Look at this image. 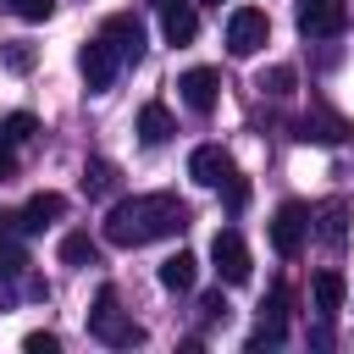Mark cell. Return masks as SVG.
Here are the masks:
<instances>
[{
    "label": "cell",
    "mask_w": 354,
    "mask_h": 354,
    "mask_svg": "<svg viewBox=\"0 0 354 354\" xmlns=\"http://www.w3.org/2000/svg\"><path fill=\"white\" fill-rule=\"evenodd\" d=\"M227 205H232V210H243V205H249V188H243V183H238V177H232V183H227Z\"/></svg>",
    "instance_id": "obj_27"
},
{
    "label": "cell",
    "mask_w": 354,
    "mask_h": 354,
    "mask_svg": "<svg viewBox=\"0 0 354 354\" xmlns=\"http://www.w3.org/2000/svg\"><path fill=\"white\" fill-rule=\"evenodd\" d=\"M33 133H39V116H33V111H11V116L0 122V138H6V144H22V138H33Z\"/></svg>",
    "instance_id": "obj_20"
},
{
    "label": "cell",
    "mask_w": 354,
    "mask_h": 354,
    "mask_svg": "<svg viewBox=\"0 0 354 354\" xmlns=\"http://www.w3.org/2000/svg\"><path fill=\"white\" fill-rule=\"evenodd\" d=\"M11 227H17V221H11V216H0V277H17V271L28 266V249L11 238Z\"/></svg>",
    "instance_id": "obj_17"
},
{
    "label": "cell",
    "mask_w": 354,
    "mask_h": 354,
    "mask_svg": "<svg viewBox=\"0 0 354 354\" xmlns=\"http://www.w3.org/2000/svg\"><path fill=\"white\" fill-rule=\"evenodd\" d=\"M100 39H105L122 61H138V55H144V28H138V17H127V11H122V17H105Z\"/></svg>",
    "instance_id": "obj_11"
},
{
    "label": "cell",
    "mask_w": 354,
    "mask_h": 354,
    "mask_svg": "<svg viewBox=\"0 0 354 354\" xmlns=\"http://www.w3.org/2000/svg\"><path fill=\"white\" fill-rule=\"evenodd\" d=\"M260 88H266V94H293V66H271V72H260Z\"/></svg>",
    "instance_id": "obj_21"
},
{
    "label": "cell",
    "mask_w": 354,
    "mask_h": 354,
    "mask_svg": "<svg viewBox=\"0 0 354 354\" xmlns=\"http://www.w3.org/2000/svg\"><path fill=\"white\" fill-rule=\"evenodd\" d=\"M11 177H17V149L0 138V183H11Z\"/></svg>",
    "instance_id": "obj_26"
},
{
    "label": "cell",
    "mask_w": 354,
    "mask_h": 354,
    "mask_svg": "<svg viewBox=\"0 0 354 354\" xmlns=\"http://www.w3.org/2000/svg\"><path fill=\"white\" fill-rule=\"evenodd\" d=\"M138 138H144V144H166V138H171V111H166L160 100H149V105L138 111Z\"/></svg>",
    "instance_id": "obj_16"
},
{
    "label": "cell",
    "mask_w": 354,
    "mask_h": 354,
    "mask_svg": "<svg viewBox=\"0 0 354 354\" xmlns=\"http://www.w3.org/2000/svg\"><path fill=\"white\" fill-rule=\"evenodd\" d=\"M266 39H271V22H266L260 6H238V11L227 17V50H232L238 61L254 55V50H266Z\"/></svg>",
    "instance_id": "obj_3"
},
{
    "label": "cell",
    "mask_w": 354,
    "mask_h": 354,
    "mask_svg": "<svg viewBox=\"0 0 354 354\" xmlns=\"http://www.w3.org/2000/svg\"><path fill=\"white\" fill-rule=\"evenodd\" d=\"M22 348H28V354H55L61 343H55L50 332H28V337H22Z\"/></svg>",
    "instance_id": "obj_24"
},
{
    "label": "cell",
    "mask_w": 354,
    "mask_h": 354,
    "mask_svg": "<svg viewBox=\"0 0 354 354\" xmlns=\"http://www.w3.org/2000/svg\"><path fill=\"white\" fill-rule=\"evenodd\" d=\"M88 332H94L100 343H111V348H138V343H144V326L116 310V293H111V288H100V299H94V310H88Z\"/></svg>",
    "instance_id": "obj_2"
},
{
    "label": "cell",
    "mask_w": 354,
    "mask_h": 354,
    "mask_svg": "<svg viewBox=\"0 0 354 354\" xmlns=\"http://www.w3.org/2000/svg\"><path fill=\"white\" fill-rule=\"evenodd\" d=\"M77 72H83L88 94H105V88L116 83V72H122V55H116L105 39H88V44L77 50Z\"/></svg>",
    "instance_id": "obj_5"
},
{
    "label": "cell",
    "mask_w": 354,
    "mask_h": 354,
    "mask_svg": "<svg viewBox=\"0 0 354 354\" xmlns=\"http://www.w3.org/2000/svg\"><path fill=\"white\" fill-rule=\"evenodd\" d=\"M205 321H227V299H221V293L205 299Z\"/></svg>",
    "instance_id": "obj_28"
},
{
    "label": "cell",
    "mask_w": 354,
    "mask_h": 354,
    "mask_svg": "<svg viewBox=\"0 0 354 354\" xmlns=\"http://www.w3.org/2000/svg\"><path fill=\"white\" fill-rule=\"evenodd\" d=\"M326 243H343V205H326V227H321Z\"/></svg>",
    "instance_id": "obj_23"
},
{
    "label": "cell",
    "mask_w": 354,
    "mask_h": 354,
    "mask_svg": "<svg viewBox=\"0 0 354 354\" xmlns=\"http://www.w3.org/2000/svg\"><path fill=\"white\" fill-rule=\"evenodd\" d=\"M304 238H310V210H304L299 199L277 205V216H271V249H277L282 260H293V254L304 249Z\"/></svg>",
    "instance_id": "obj_4"
},
{
    "label": "cell",
    "mask_w": 354,
    "mask_h": 354,
    "mask_svg": "<svg viewBox=\"0 0 354 354\" xmlns=\"http://www.w3.org/2000/svg\"><path fill=\"white\" fill-rule=\"evenodd\" d=\"M66 216V194H55V188H44V194H33L11 221H17V232H44L50 221H61Z\"/></svg>",
    "instance_id": "obj_10"
},
{
    "label": "cell",
    "mask_w": 354,
    "mask_h": 354,
    "mask_svg": "<svg viewBox=\"0 0 354 354\" xmlns=\"http://www.w3.org/2000/svg\"><path fill=\"white\" fill-rule=\"evenodd\" d=\"M183 227H188V205L177 194H133V199H116L105 210V243H116V249L177 238Z\"/></svg>",
    "instance_id": "obj_1"
},
{
    "label": "cell",
    "mask_w": 354,
    "mask_h": 354,
    "mask_svg": "<svg viewBox=\"0 0 354 354\" xmlns=\"http://www.w3.org/2000/svg\"><path fill=\"white\" fill-rule=\"evenodd\" d=\"M61 260H66V266H94V260H100V243H94L88 232H66V238H61Z\"/></svg>",
    "instance_id": "obj_18"
},
{
    "label": "cell",
    "mask_w": 354,
    "mask_h": 354,
    "mask_svg": "<svg viewBox=\"0 0 354 354\" xmlns=\"http://www.w3.org/2000/svg\"><path fill=\"white\" fill-rule=\"evenodd\" d=\"M111 188H116V166H111V160H88V166H83V194L100 199V194H111Z\"/></svg>",
    "instance_id": "obj_19"
},
{
    "label": "cell",
    "mask_w": 354,
    "mask_h": 354,
    "mask_svg": "<svg viewBox=\"0 0 354 354\" xmlns=\"http://www.w3.org/2000/svg\"><path fill=\"white\" fill-rule=\"evenodd\" d=\"M160 33H166V44H194V33H199L194 6L188 0H166L160 6Z\"/></svg>",
    "instance_id": "obj_13"
},
{
    "label": "cell",
    "mask_w": 354,
    "mask_h": 354,
    "mask_svg": "<svg viewBox=\"0 0 354 354\" xmlns=\"http://www.w3.org/2000/svg\"><path fill=\"white\" fill-rule=\"evenodd\" d=\"M6 66H11V72H28V66H33V50H28V44H11V50H6Z\"/></svg>",
    "instance_id": "obj_25"
},
{
    "label": "cell",
    "mask_w": 354,
    "mask_h": 354,
    "mask_svg": "<svg viewBox=\"0 0 354 354\" xmlns=\"http://www.w3.org/2000/svg\"><path fill=\"white\" fill-rule=\"evenodd\" d=\"M155 6H166V0H155Z\"/></svg>",
    "instance_id": "obj_30"
},
{
    "label": "cell",
    "mask_w": 354,
    "mask_h": 354,
    "mask_svg": "<svg viewBox=\"0 0 354 354\" xmlns=\"http://www.w3.org/2000/svg\"><path fill=\"white\" fill-rule=\"evenodd\" d=\"M210 260H216V271H221V282H249V271H254V260H249V243L232 232V227H221L216 238H210Z\"/></svg>",
    "instance_id": "obj_6"
},
{
    "label": "cell",
    "mask_w": 354,
    "mask_h": 354,
    "mask_svg": "<svg viewBox=\"0 0 354 354\" xmlns=\"http://www.w3.org/2000/svg\"><path fill=\"white\" fill-rule=\"evenodd\" d=\"M354 127H348V116H337V111H326V105H315L304 122H299V138L304 144H343Z\"/></svg>",
    "instance_id": "obj_12"
},
{
    "label": "cell",
    "mask_w": 354,
    "mask_h": 354,
    "mask_svg": "<svg viewBox=\"0 0 354 354\" xmlns=\"http://www.w3.org/2000/svg\"><path fill=\"white\" fill-rule=\"evenodd\" d=\"M188 177H194L199 188H227L238 171H232V155H227L221 144H199V149L188 155Z\"/></svg>",
    "instance_id": "obj_8"
},
{
    "label": "cell",
    "mask_w": 354,
    "mask_h": 354,
    "mask_svg": "<svg viewBox=\"0 0 354 354\" xmlns=\"http://www.w3.org/2000/svg\"><path fill=\"white\" fill-rule=\"evenodd\" d=\"M199 282V260L188 254V249H177V254H166L160 260V288H171V293H188Z\"/></svg>",
    "instance_id": "obj_14"
},
{
    "label": "cell",
    "mask_w": 354,
    "mask_h": 354,
    "mask_svg": "<svg viewBox=\"0 0 354 354\" xmlns=\"http://www.w3.org/2000/svg\"><path fill=\"white\" fill-rule=\"evenodd\" d=\"M177 94H183V105H188V111L210 116V111H216V94H221V77H216L210 66H188V72L177 77Z\"/></svg>",
    "instance_id": "obj_9"
},
{
    "label": "cell",
    "mask_w": 354,
    "mask_h": 354,
    "mask_svg": "<svg viewBox=\"0 0 354 354\" xmlns=\"http://www.w3.org/2000/svg\"><path fill=\"white\" fill-rule=\"evenodd\" d=\"M348 28V6L343 0H299V33L310 39H337Z\"/></svg>",
    "instance_id": "obj_7"
},
{
    "label": "cell",
    "mask_w": 354,
    "mask_h": 354,
    "mask_svg": "<svg viewBox=\"0 0 354 354\" xmlns=\"http://www.w3.org/2000/svg\"><path fill=\"white\" fill-rule=\"evenodd\" d=\"M310 299H315V310H321V315H337V310H343V299H348V282H343V271H315V282H310Z\"/></svg>",
    "instance_id": "obj_15"
},
{
    "label": "cell",
    "mask_w": 354,
    "mask_h": 354,
    "mask_svg": "<svg viewBox=\"0 0 354 354\" xmlns=\"http://www.w3.org/2000/svg\"><path fill=\"white\" fill-rule=\"evenodd\" d=\"M205 6H221V0H205Z\"/></svg>",
    "instance_id": "obj_29"
},
{
    "label": "cell",
    "mask_w": 354,
    "mask_h": 354,
    "mask_svg": "<svg viewBox=\"0 0 354 354\" xmlns=\"http://www.w3.org/2000/svg\"><path fill=\"white\" fill-rule=\"evenodd\" d=\"M11 11H17L22 22H44V17L55 11V0H11Z\"/></svg>",
    "instance_id": "obj_22"
}]
</instances>
